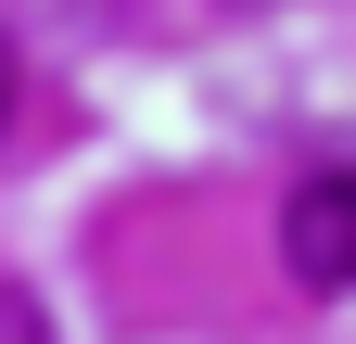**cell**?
Instances as JSON below:
<instances>
[{"label":"cell","instance_id":"obj_4","mask_svg":"<svg viewBox=\"0 0 356 344\" xmlns=\"http://www.w3.org/2000/svg\"><path fill=\"white\" fill-rule=\"evenodd\" d=\"M229 13H254V0H229Z\"/></svg>","mask_w":356,"mask_h":344},{"label":"cell","instance_id":"obj_3","mask_svg":"<svg viewBox=\"0 0 356 344\" xmlns=\"http://www.w3.org/2000/svg\"><path fill=\"white\" fill-rule=\"evenodd\" d=\"M0 127H13V38H0Z\"/></svg>","mask_w":356,"mask_h":344},{"label":"cell","instance_id":"obj_1","mask_svg":"<svg viewBox=\"0 0 356 344\" xmlns=\"http://www.w3.org/2000/svg\"><path fill=\"white\" fill-rule=\"evenodd\" d=\"M280 268H293V293H343L356 281V179H343V166L293 179V204H280Z\"/></svg>","mask_w":356,"mask_h":344},{"label":"cell","instance_id":"obj_2","mask_svg":"<svg viewBox=\"0 0 356 344\" xmlns=\"http://www.w3.org/2000/svg\"><path fill=\"white\" fill-rule=\"evenodd\" d=\"M0 344H38V319H26V306H13V293H0Z\"/></svg>","mask_w":356,"mask_h":344}]
</instances>
